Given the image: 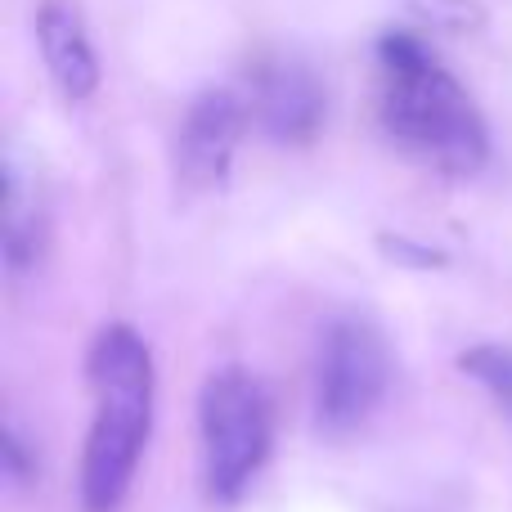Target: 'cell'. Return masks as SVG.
Returning <instances> with one entry per match:
<instances>
[{"label":"cell","mask_w":512,"mask_h":512,"mask_svg":"<svg viewBox=\"0 0 512 512\" xmlns=\"http://www.w3.org/2000/svg\"><path fill=\"white\" fill-rule=\"evenodd\" d=\"M378 117L387 135L445 176H472L490 158V135L472 95L418 32H382Z\"/></svg>","instance_id":"6da1fadb"},{"label":"cell","mask_w":512,"mask_h":512,"mask_svg":"<svg viewBox=\"0 0 512 512\" xmlns=\"http://www.w3.org/2000/svg\"><path fill=\"white\" fill-rule=\"evenodd\" d=\"M90 387L99 409L81 459V499L90 512H113L131 486L153 427V355L135 328L113 324L95 337Z\"/></svg>","instance_id":"7a4b0ae2"},{"label":"cell","mask_w":512,"mask_h":512,"mask_svg":"<svg viewBox=\"0 0 512 512\" xmlns=\"http://www.w3.org/2000/svg\"><path fill=\"white\" fill-rule=\"evenodd\" d=\"M203 472L216 499H239L270 454V396L248 369H221L198 396Z\"/></svg>","instance_id":"3957f363"},{"label":"cell","mask_w":512,"mask_h":512,"mask_svg":"<svg viewBox=\"0 0 512 512\" xmlns=\"http://www.w3.org/2000/svg\"><path fill=\"white\" fill-rule=\"evenodd\" d=\"M391 382V355L378 328L360 324V319H337L319 342L315 360V409L319 423L346 432V427L364 423L387 396Z\"/></svg>","instance_id":"277c9868"},{"label":"cell","mask_w":512,"mask_h":512,"mask_svg":"<svg viewBox=\"0 0 512 512\" xmlns=\"http://www.w3.org/2000/svg\"><path fill=\"white\" fill-rule=\"evenodd\" d=\"M248 99L234 90L216 86L189 104L185 122L176 131V176L185 189H221L234 167V149H239L243 131H248Z\"/></svg>","instance_id":"5b68a950"},{"label":"cell","mask_w":512,"mask_h":512,"mask_svg":"<svg viewBox=\"0 0 512 512\" xmlns=\"http://www.w3.org/2000/svg\"><path fill=\"white\" fill-rule=\"evenodd\" d=\"M252 122L274 144H306L319 135L328 113L324 86L301 63H265L252 77Z\"/></svg>","instance_id":"8992f818"},{"label":"cell","mask_w":512,"mask_h":512,"mask_svg":"<svg viewBox=\"0 0 512 512\" xmlns=\"http://www.w3.org/2000/svg\"><path fill=\"white\" fill-rule=\"evenodd\" d=\"M36 45H41V59L63 99L81 104L99 90V54L90 45V32L81 23L77 5L45 0L41 14H36Z\"/></svg>","instance_id":"52a82bcc"},{"label":"cell","mask_w":512,"mask_h":512,"mask_svg":"<svg viewBox=\"0 0 512 512\" xmlns=\"http://www.w3.org/2000/svg\"><path fill=\"white\" fill-rule=\"evenodd\" d=\"M5 189V256L14 270H27V265H36V252H41V216H36V207L23 203V185H18L14 167L5 176Z\"/></svg>","instance_id":"ba28073f"},{"label":"cell","mask_w":512,"mask_h":512,"mask_svg":"<svg viewBox=\"0 0 512 512\" xmlns=\"http://www.w3.org/2000/svg\"><path fill=\"white\" fill-rule=\"evenodd\" d=\"M459 369L468 373L477 387L490 391L504 418L512 423V346H499V342H481V346H468L459 355Z\"/></svg>","instance_id":"9c48e42d"},{"label":"cell","mask_w":512,"mask_h":512,"mask_svg":"<svg viewBox=\"0 0 512 512\" xmlns=\"http://www.w3.org/2000/svg\"><path fill=\"white\" fill-rule=\"evenodd\" d=\"M405 5L418 14V23L436 27V32H477L486 23V14L472 0H405Z\"/></svg>","instance_id":"30bf717a"}]
</instances>
